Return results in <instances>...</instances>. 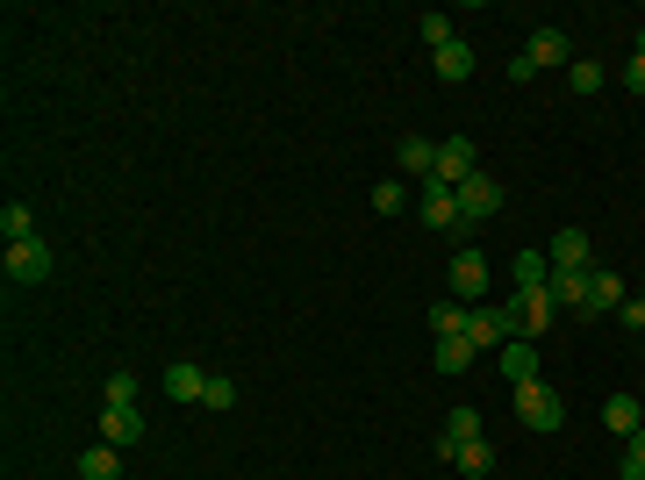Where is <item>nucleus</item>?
Wrapping results in <instances>:
<instances>
[{"mask_svg":"<svg viewBox=\"0 0 645 480\" xmlns=\"http://www.w3.org/2000/svg\"><path fill=\"white\" fill-rule=\"evenodd\" d=\"M545 65H574V44H567V29H538V36H531V51H516V58H510V79H516V86H531Z\"/></svg>","mask_w":645,"mask_h":480,"instance_id":"obj_1","label":"nucleus"},{"mask_svg":"<svg viewBox=\"0 0 645 480\" xmlns=\"http://www.w3.org/2000/svg\"><path fill=\"white\" fill-rule=\"evenodd\" d=\"M516 423H531L538 438H545V430H560V423H567L560 387H545V380H524V387H516Z\"/></svg>","mask_w":645,"mask_h":480,"instance_id":"obj_2","label":"nucleus"},{"mask_svg":"<svg viewBox=\"0 0 645 480\" xmlns=\"http://www.w3.org/2000/svg\"><path fill=\"white\" fill-rule=\"evenodd\" d=\"M452 194H459V223H466V230H474V223H488V216H502V201H510V194L495 187L488 172H474V180H459Z\"/></svg>","mask_w":645,"mask_h":480,"instance_id":"obj_3","label":"nucleus"},{"mask_svg":"<svg viewBox=\"0 0 645 480\" xmlns=\"http://www.w3.org/2000/svg\"><path fill=\"white\" fill-rule=\"evenodd\" d=\"M510 337H516L510 301H502V309H466V344H474V352H502Z\"/></svg>","mask_w":645,"mask_h":480,"instance_id":"obj_4","label":"nucleus"},{"mask_svg":"<svg viewBox=\"0 0 645 480\" xmlns=\"http://www.w3.org/2000/svg\"><path fill=\"white\" fill-rule=\"evenodd\" d=\"M8 280H15V287H44V280H51V244L44 237L8 244Z\"/></svg>","mask_w":645,"mask_h":480,"instance_id":"obj_5","label":"nucleus"},{"mask_svg":"<svg viewBox=\"0 0 645 480\" xmlns=\"http://www.w3.org/2000/svg\"><path fill=\"white\" fill-rule=\"evenodd\" d=\"M416 216H424L430 230H466L459 223V194L445 187V180H424V187H416Z\"/></svg>","mask_w":645,"mask_h":480,"instance_id":"obj_6","label":"nucleus"},{"mask_svg":"<svg viewBox=\"0 0 645 480\" xmlns=\"http://www.w3.org/2000/svg\"><path fill=\"white\" fill-rule=\"evenodd\" d=\"M545 258H552V273H588L595 244H588V230H560V237L545 244Z\"/></svg>","mask_w":645,"mask_h":480,"instance_id":"obj_7","label":"nucleus"},{"mask_svg":"<svg viewBox=\"0 0 645 480\" xmlns=\"http://www.w3.org/2000/svg\"><path fill=\"white\" fill-rule=\"evenodd\" d=\"M474 137H445L438 144V180H445V187H459V180H474Z\"/></svg>","mask_w":645,"mask_h":480,"instance_id":"obj_8","label":"nucleus"},{"mask_svg":"<svg viewBox=\"0 0 645 480\" xmlns=\"http://www.w3.org/2000/svg\"><path fill=\"white\" fill-rule=\"evenodd\" d=\"M581 309H588V316H617V309H624V280H617L610 266H595V273H588V301H581Z\"/></svg>","mask_w":645,"mask_h":480,"instance_id":"obj_9","label":"nucleus"},{"mask_svg":"<svg viewBox=\"0 0 645 480\" xmlns=\"http://www.w3.org/2000/svg\"><path fill=\"white\" fill-rule=\"evenodd\" d=\"M452 294H466V301L480 309V294H488V258H480V251H459L452 258Z\"/></svg>","mask_w":645,"mask_h":480,"instance_id":"obj_10","label":"nucleus"},{"mask_svg":"<svg viewBox=\"0 0 645 480\" xmlns=\"http://www.w3.org/2000/svg\"><path fill=\"white\" fill-rule=\"evenodd\" d=\"M510 316H516V337H531V344H538V337H545V323H552L560 309H552L545 294H516V301H510Z\"/></svg>","mask_w":645,"mask_h":480,"instance_id":"obj_11","label":"nucleus"},{"mask_svg":"<svg viewBox=\"0 0 645 480\" xmlns=\"http://www.w3.org/2000/svg\"><path fill=\"white\" fill-rule=\"evenodd\" d=\"M136 438H144V416H136V409H101V445L130 452Z\"/></svg>","mask_w":645,"mask_h":480,"instance_id":"obj_12","label":"nucleus"},{"mask_svg":"<svg viewBox=\"0 0 645 480\" xmlns=\"http://www.w3.org/2000/svg\"><path fill=\"white\" fill-rule=\"evenodd\" d=\"M502 373H510V387L538 380V344H531V337H510V344H502Z\"/></svg>","mask_w":645,"mask_h":480,"instance_id":"obj_13","label":"nucleus"},{"mask_svg":"<svg viewBox=\"0 0 645 480\" xmlns=\"http://www.w3.org/2000/svg\"><path fill=\"white\" fill-rule=\"evenodd\" d=\"M402 172H416V187H424V180H438V144L430 137H402Z\"/></svg>","mask_w":645,"mask_h":480,"instance_id":"obj_14","label":"nucleus"},{"mask_svg":"<svg viewBox=\"0 0 645 480\" xmlns=\"http://www.w3.org/2000/svg\"><path fill=\"white\" fill-rule=\"evenodd\" d=\"M595 273V266H588ZM588 273H552L545 280V301H552V309H581V301H588Z\"/></svg>","mask_w":645,"mask_h":480,"instance_id":"obj_15","label":"nucleus"},{"mask_svg":"<svg viewBox=\"0 0 645 480\" xmlns=\"http://www.w3.org/2000/svg\"><path fill=\"white\" fill-rule=\"evenodd\" d=\"M474 438H480V409H452V416H445V438H438V452L452 459V452H459V445H474Z\"/></svg>","mask_w":645,"mask_h":480,"instance_id":"obj_16","label":"nucleus"},{"mask_svg":"<svg viewBox=\"0 0 645 480\" xmlns=\"http://www.w3.org/2000/svg\"><path fill=\"white\" fill-rule=\"evenodd\" d=\"M510 273H516V294H545V280H552V258H545V251H516Z\"/></svg>","mask_w":645,"mask_h":480,"instance_id":"obj_17","label":"nucleus"},{"mask_svg":"<svg viewBox=\"0 0 645 480\" xmlns=\"http://www.w3.org/2000/svg\"><path fill=\"white\" fill-rule=\"evenodd\" d=\"M430 65H438V79H474V44H445V51H430Z\"/></svg>","mask_w":645,"mask_h":480,"instance_id":"obj_18","label":"nucleus"},{"mask_svg":"<svg viewBox=\"0 0 645 480\" xmlns=\"http://www.w3.org/2000/svg\"><path fill=\"white\" fill-rule=\"evenodd\" d=\"M166 395L172 402H202L208 395V373H202V366H166Z\"/></svg>","mask_w":645,"mask_h":480,"instance_id":"obj_19","label":"nucleus"},{"mask_svg":"<svg viewBox=\"0 0 645 480\" xmlns=\"http://www.w3.org/2000/svg\"><path fill=\"white\" fill-rule=\"evenodd\" d=\"M452 466H459L466 480H488V473H495V445H488V438H474V445L452 452Z\"/></svg>","mask_w":645,"mask_h":480,"instance_id":"obj_20","label":"nucleus"},{"mask_svg":"<svg viewBox=\"0 0 645 480\" xmlns=\"http://www.w3.org/2000/svg\"><path fill=\"white\" fill-rule=\"evenodd\" d=\"M80 480H122V452H115V445L80 452Z\"/></svg>","mask_w":645,"mask_h":480,"instance_id":"obj_21","label":"nucleus"},{"mask_svg":"<svg viewBox=\"0 0 645 480\" xmlns=\"http://www.w3.org/2000/svg\"><path fill=\"white\" fill-rule=\"evenodd\" d=\"M603 423H610L617 438H631V430L645 423V409H638V402H631V395H610V402H603Z\"/></svg>","mask_w":645,"mask_h":480,"instance_id":"obj_22","label":"nucleus"},{"mask_svg":"<svg viewBox=\"0 0 645 480\" xmlns=\"http://www.w3.org/2000/svg\"><path fill=\"white\" fill-rule=\"evenodd\" d=\"M0 237H8V244H29L36 237V216L22 201H8V208H0Z\"/></svg>","mask_w":645,"mask_h":480,"instance_id":"obj_23","label":"nucleus"},{"mask_svg":"<svg viewBox=\"0 0 645 480\" xmlns=\"http://www.w3.org/2000/svg\"><path fill=\"white\" fill-rule=\"evenodd\" d=\"M474 366V344L466 337H438V373H466Z\"/></svg>","mask_w":645,"mask_h":480,"instance_id":"obj_24","label":"nucleus"},{"mask_svg":"<svg viewBox=\"0 0 645 480\" xmlns=\"http://www.w3.org/2000/svg\"><path fill=\"white\" fill-rule=\"evenodd\" d=\"M603 79H610V72L595 65V58H574V65H567V86H574V94H603Z\"/></svg>","mask_w":645,"mask_h":480,"instance_id":"obj_25","label":"nucleus"},{"mask_svg":"<svg viewBox=\"0 0 645 480\" xmlns=\"http://www.w3.org/2000/svg\"><path fill=\"white\" fill-rule=\"evenodd\" d=\"M202 409H238V380H230V373H208V395H202Z\"/></svg>","mask_w":645,"mask_h":480,"instance_id":"obj_26","label":"nucleus"},{"mask_svg":"<svg viewBox=\"0 0 645 480\" xmlns=\"http://www.w3.org/2000/svg\"><path fill=\"white\" fill-rule=\"evenodd\" d=\"M416 36H424L430 51H445V44H452V15H424V22H416Z\"/></svg>","mask_w":645,"mask_h":480,"instance_id":"obj_27","label":"nucleus"},{"mask_svg":"<svg viewBox=\"0 0 645 480\" xmlns=\"http://www.w3.org/2000/svg\"><path fill=\"white\" fill-rule=\"evenodd\" d=\"M430 330H438V337H466V309H452V301L430 309Z\"/></svg>","mask_w":645,"mask_h":480,"instance_id":"obj_28","label":"nucleus"},{"mask_svg":"<svg viewBox=\"0 0 645 480\" xmlns=\"http://www.w3.org/2000/svg\"><path fill=\"white\" fill-rule=\"evenodd\" d=\"M108 409H136V373H108Z\"/></svg>","mask_w":645,"mask_h":480,"instance_id":"obj_29","label":"nucleus"},{"mask_svg":"<svg viewBox=\"0 0 645 480\" xmlns=\"http://www.w3.org/2000/svg\"><path fill=\"white\" fill-rule=\"evenodd\" d=\"M402 201H409L402 180H380V187H374V208H380V216H402Z\"/></svg>","mask_w":645,"mask_h":480,"instance_id":"obj_30","label":"nucleus"},{"mask_svg":"<svg viewBox=\"0 0 645 480\" xmlns=\"http://www.w3.org/2000/svg\"><path fill=\"white\" fill-rule=\"evenodd\" d=\"M617 323H624V330H645V294H624V309H617Z\"/></svg>","mask_w":645,"mask_h":480,"instance_id":"obj_31","label":"nucleus"},{"mask_svg":"<svg viewBox=\"0 0 645 480\" xmlns=\"http://www.w3.org/2000/svg\"><path fill=\"white\" fill-rule=\"evenodd\" d=\"M624 86L645 101V51H631V65H624Z\"/></svg>","mask_w":645,"mask_h":480,"instance_id":"obj_32","label":"nucleus"},{"mask_svg":"<svg viewBox=\"0 0 645 480\" xmlns=\"http://www.w3.org/2000/svg\"><path fill=\"white\" fill-rule=\"evenodd\" d=\"M624 452H631V459L645 466V423H638V430H631V438H624Z\"/></svg>","mask_w":645,"mask_h":480,"instance_id":"obj_33","label":"nucleus"},{"mask_svg":"<svg viewBox=\"0 0 645 480\" xmlns=\"http://www.w3.org/2000/svg\"><path fill=\"white\" fill-rule=\"evenodd\" d=\"M617 480H645V466H638V459L624 452V473H617Z\"/></svg>","mask_w":645,"mask_h":480,"instance_id":"obj_34","label":"nucleus"},{"mask_svg":"<svg viewBox=\"0 0 645 480\" xmlns=\"http://www.w3.org/2000/svg\"><path fill=\"white\" fill-rule=\"evenodd\" d=\"M638 51H645V22H638Z\"/></svg>","mask_w":645,"mask_h":480,"instance_id":"obj_35","label":"nucleus"}]
</instances>
